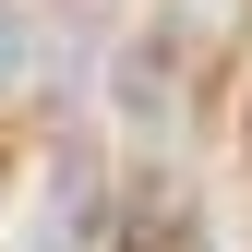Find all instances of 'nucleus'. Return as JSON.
Segmentation results:
<instances>
[{
  "label": "nucleus",
  "instance_id": "f257e3e1",
  "mask_svg": "<svg viewBox=\"0 0 252 252\" xmlns=\"http://www.w3.org/2000/svg\"><path fill=\"white\" fill-rule=\"evenodd\" d=\"M120 0H0V96H36V84H60L84 48L108 36Z\"/></svg>",
  "mask_w": 252,
  "mask_h": 252
},
{
  "label": "nucleus",
  "instance_id": "f03ea898",
  "mask_svg": "<svg viewBox=\"0 0 252 252\" xmlns=\"http://www.w3.org/2000/svg\"><path fill=\"white\" fill-rule=\"evenodd\" d=\"M36 252H96V156H84V144H60V168H48Z\"/></svg>",
  "mask_w": 252,
  "mask_h": 252
},
{
  "label": "nucleus",
  "instance_id": "7ed1b4c3",
  "mask_svg": "<svg viewBox=\"0 0 252 252\" xmlns=\"http://www.w3.org/2000/svg\"><path fill=\"white\" fill-rule=\"evenodd\" d=\"M168 96H180V36L156 24V36H132V60H120V108H132V120H168Z\"/></svg>",
  "mask_w": 252,
  "mask_h": 252
}]
</instances>
